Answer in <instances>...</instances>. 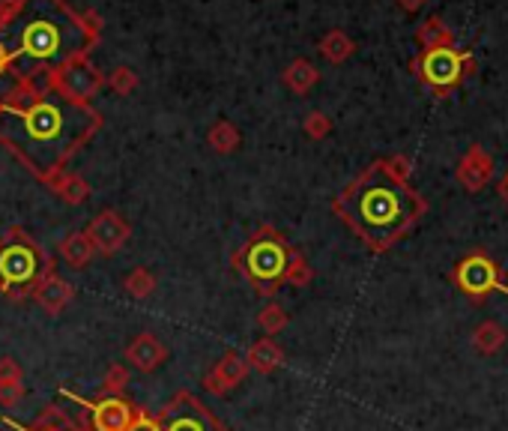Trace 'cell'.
<instances>
[{"instance_id": "6da1fadb", "label": "cell", "mask_w": 508, "mask_h": 431, "mask_svg": "<svg viewBox=\"0 0 508 431\" xmlns=\"http://www.w3.org/2000/svg\"><path fill=\"white\" fill-rule=\"evenodd\" d=\"M99 129L102 114L93 105L72 102L52 87L19 81L0 100V144L45 183L67 171L69 159Z\"/></svg>"}, {"instance_id": "7a4b0ae2", "label": "cell", "mask_w": 508, "mask_h": 431, "mask_svg": "<svg viewBox=\"0 0 508 431\" xmlns=\"http://www.w3.org/2000/svg\"><path fill=\"white\" fill-rule=\"evenodd\" d=\"M99 34V15L78 12L67 0H15L12 15L0 28V45L10 54L12 76L36 84L67 63L90 57Z\"/></svg>"}, {"instance_id": "3957f363", "label": "cell", "mask_w": 508, "mask_h": 431, "mask_svg": "<svg viewBox=\"0 0 508 431\" xmlns=\"http://www.w3.org/2000/svg\"><path fill=\"white\" fill-rule=\"evenodd\" d=\"M335 213L350 225V231L374 251H386L422 219L428 210L419 192L395 177L386 159L365 168L353 183L335 198Z\"/></svg>"}, {"instance_id": "277c9868", "label": "cell", "mask_w": 508, "mask_h": 431, "mask_svg": "<svg viewBox=\"0 0 508 431\" xmlns=\"http://www.w3.org/2000/svg\"><path fill=\"white\" fill-rule=\"evenodd\" d=\"M302 251L290 246L275 227H258L249 240L242 243V249L236 251L234 264L245 279L254 284V291L264 297H273L278 284H288L290 267L297 264Z\"/></svg>"}, {"instance_id": "5b68a950", "label": "cell", "mask_w": 508, "mask_h": 431, "mask_svg": "<svg viewBox=\"0 0 508 431\" xmlns=\"http://www.w3.org/2000/svg\"><path fill=\"white\" fill-rule=\"evenodd\" d=\"M54 273V261L24 227H10L0 237V294L21 303L30 299L39 282Z\"/></svg>"}, {"instance_id": "8992f818", "label": "cell", "mask_w": 508, "mask_h": 431, "mask_svg": "<svg viewBox=\"0 0 508 431\" xmlns=\"http://www.w3.org/2000/svg\"><path fill=\"white\" fill-rule=\"evenodd\" d=\"M470 67H472V57L466 52H457L455 45L425 48V52L416 57V72H419V78L437 93L455 91Z\"/></svg>"}, {"instance_id": "52a82bcc", "label": "cell", "mask_w": 508, "mask_h": 431, "mask_svg": "<svg viewBox=\"0 0 508 431\" xmlns=\"http://www.w3.org/2000/svg\"><path fill=\"white\" fill-rule=\"evenodd\" d=\"M155 422H159V431H231L188 389L171 395V402L155 413Z\"/></svg>"}, {"instance_id": "ba28073f", "label": "cell", "mask_w": 508, "mask_h": 431, "mask_svg": "<svg viewBox=\"0 0 508 431\" xmlns=\"http://www.w3.org/2000/svg\"><path fill=\"white\" fill-rule=\"evenodd\" d=\"M45 87H52L54 93L67 96L72 102L90 105L105 87V76L90 63V57H81V60H72L63 69H57L54 76L45 81Z\"/></svg>"}, {"instance_id": "9c48e42d", "label": "cell", "mask_w": 508, "mask_h": 431, "mask_svg": "<svg viewBox=\"0 0 508 431\" xmlns=\"http://www.w3.org/2000/svg\"><path fill=\"white\" fill-rule=\"evenodd\" d=\"M63 395L72 398L81 408H87L90 431H126L138 411V404L126 402L123 395H105V398H96V402L93 398H81L75 393H69V389H63Z\"/></svg>"}, {"instance_id": "30bf717a", "label": "cell", "mask_w": 508, "mask_h": 431, "mask_svg": "<svg viewBox=\"0 0 508 431\" xmlns=\"http://www.w3.org/2000/svg\"><path fill=\"white\" fill-rule=\"evenodd\" d=\"M452 279H455L457 288L464 291V294H470L475 299L490 294V291H503V294H508V288L503 284V279H499L496 264L490 261L485 251H472L470 258L457 261Z\"/></svg>"}, {"instance_id": "8fae6325", "label": "cell", "mask_w": 508, "mask_h": 431, "mask_svg": "<svg viewBox=\"0 0 508 431\" xmlns=\"http://www.w3.org/2000/svg\"><path fill=\"white\" fill-rule=\"evenodd\" d=\"M84 234L87 240L93 243V251L114 255V251H120L129 243V237H132V225H129L117 210H102L99 216L90 219Z\"/></svg>"}, {"instance_id": "7c38bea8", "label": "cell", "mask_w": 508, "mask_h": 431, "mask_svg": "<svg viewBox=\"0 0 508 431\" xmlns=\"http://www.w3.org/2000/svg\"><path fill=\"white\" fill-rule=\"evenodd\" d=\"M249 371H251L249 363H245V356L240 351H225L218 356V363L203 375V389H210V393L216 395H225L240 387Z\"/></svg>"}, {"instance_id": "4fadbf2b", "label": "cell", "mask_w": 508, "mask_h": 431, "mask_svg": "<svg viewBox=\"0 0 508 431\" xmlns=\"http://www.w3.org/2000/svg\"><path fill=\"white\" fill-rule=\"evenodd\" d=\"M490 177H494V156L481 144H472L457 165V183L466 192H481L490 183Z\"/></svg>"}, {"instance_id": "5bb4252c", "label": "cell", "mask_w": 508, "mask_h": 431, "mask_svg": "<svg viewBox=\"0 0 508 431\" xmlns=\"http://www.w3.org/2000/svg\"><path fill=\"white\" fill-rule=\"evenodd\" d=\"M126 360L129 365H135L138 371H155L159 365H165L168 360V347L162 345V339L155 332H138L126 347Z\"/></svg>"}, {"instance_id": "9a60e30c", "label": "cell", "mask_w": 508, "mask_h": 431, "mask_svg": "<svg viewBox=\"0 0 508 431\" xmlns=\"http://www.w3.org/2000/svg\"><path fill=\"white\" fill-rule=\"evenodd\" d=\"M30 299H36L39 308H43L45 315H60L63 308L75 299V288H72L67 279H60L57 273H52V275H45V279L39 282V288L34 291V297H30Z\"/></svg>"}, {"instance_id": "2e32d148", "label": "cell", "mask_w": 508, "mask_h": 431, "mask_svg": "<svg viewBox=\"0 0 508 431\" xmlns=\"http://www.w3.org/2000/svg\"><path fill=\"white\" fill-rule=\"evenodd\" d=\"M245 363H249V369L260 371V375H269V371H275L284 363V351L278 347V341L273 336H264L249 347Z\"/></svg>"}, {"instance_id": "e0dca14e", "label": "cell", "mask_w": 508, "mask_h": 431, "mask_svg": "<svg viewBox=\"0 0 508 431\" xmlns=\"http://www.w3.org/2000/svg\"><path fill=\"white\" fill-rule=\"evenodd\" d=\"M93 255H96L93 243L87 240L84 231H72L69 237L60 243V258L72 267V270H84Z\"/></svg>"}, {"instance_id": "ac0fdd59", "label": "cell", "mask_w": 508, "mask_h": 431, "mask_svg": "<svg viewBox=\"0 0 508 431\" xmlns=\"http://www.w3.org/2000/svg\"><path fill=\"white\" fill-rule=\"evenodd\" d=\"M321 81V72H317V67L311 60H306V57H297V60L290 63L288 69H284V84L290 87L293 93L306 96L311 87Z\"/></svg>"}, {"instance_id": "d6986e66", "label": "cell", "mask_w": 508, "mask_h": 431, "mask_svg": "<svg viewBox=\"0 0 508 431\" xmlns=\"http://www.w3.org/2000/svg\"><path fill=\"white\" fill-rule=\"evenodd\" d=\"M48 186H52L63 201H69V204H84L90 198V186L84 183V177L72 174V171H60V174L48 180Z\"/></svg>"}, {"instance_id": "ffe728a7", "label": "cell", "mask_w": 508, "mask_h": 431, "mask_svg": "<svg viewBox=\"0 0 508 431\" xmlns=\"http://www.w3.org/2000/svg\"><path fill=\"white\" fill-rule=\"evenodd\" d=\"M416 43L425 48H442V45H455V34L448 30V24L440 19V15H431V19L422 21V28L416 30Z\"/></svg>"}, {"instance_id": "44dd1931", "label": "cell", "mask_w": 508, "mask_h": 431, "mask_svg": "<svg viewBox=\"0 0 508 431\" xmlns=\"http://www.w3.org/2000/svg\"><path fill=\"white\" fill-rule=\"evenodd\" d=\"M353 52H356V43L344 34V30H329V34L321 39V54L329 63H344Z\"/></svg>"}, {"instance_id": "7402d4cb", "label": "cell", "mask_w": 508, "mask_h": 431, "mask_svg": "<svg viewBox=\"0 0 508 431\" xmlns=\"http://www.w3.org/2000/svg\"><path fill=\"white\" fill-rule=\"evenodd\" d=\"M472 345L479 354H494L505 345V330L494 321H485L479 330L472 332Z\"/></svg>"}, {"instance_id": "603a6c76", "label": "cell", "mask_w": 508, "mask_h": 431, "mask_svg": "<svg viewBox=\"0 0 508 431\" xmlns=\"http://www.w3.org/2000/svg\"><path fill=\"white\" fill-rule=\"evenodd\" d=\"M210 148L216 153H234L240 148V129H236L231 120H218V124L210 129Z\"/></svg>"}, {"instance_id": "cb8c5ba5", "label": "cell", "mask_w": 508, "mask_h": 431, "mask_svg": "<svg viewBox=\"0 0 508 431\" xmlns=\"http://www.w3.org/2000/svg\"><path fill=\"white\" fill-rule=\"evenodd\" d=\"M123 288H126L129 297L135 299H147L155 291V275L147 270V267H138V270H132L126 275V282H123Z\"/></svg>"}, {"instance_id": "d4e9b609", "label": "cell", "mask_w": 508, "mask_h": 431, "mask_svg": "<svg viewBox=\"0 0 508 431\" xmlns=\"http://www.w3.org/2000/svg\"><path fill=\"white\" fill-rule=\"evenodd\" d=\"M258 327L264 330L266 336H275V332H282L288 327V312H284L278 303H266L258 315Z\"/></svg>"}, {"instance_id": "484cf974", "label": "cell", "mask_w": 508, "mask_h": 431, "mask_svg": "<svg viewBox=\"0 0 508 431\" xmlns=\"http://www.w3.org/2000/svg\"><path fill=\"white\" fill-rule=\"evenodd\" d=\"M126 384H129V369L123 363H114L111 369L105 371V380H102L105 395H123Z\"/></svg>"}, {"instance_id": "4316f807", "label": "cell", "mask_w": 508, "mask_h": 431, "mask_svg": "<svg viewBox=\"0 0 508 431\" xmlns=\"http://www.w3.org/2000/svg\"><path fill=\"white\" fill-rule=\"evenodd\" d=\"M108 84H111V91L114 93H120V96H129L138 87V76L129 67H117L111 72V78H108Z\"/></svg>"}, {"instance_id": "83f0119b", "label": "cell", "mask_w": 508, "mask_h": 431, "mask_svg": "<svg viewBox=\"0 0 508 431\" xmlns=\"http://www.w3.org/2000/svg\"><path fill=\"white\" fill-rule=\"evenodd\" d=\"M332 132V120L323 111H311L306 117V135L308 138H326Z\"/></svg>"}, {"instance_id": "f1b7e54d", "label": "cell", "mask_w": 508, "mask_h": 431, "mask_svg": "<svg viewBox=\"0 0 508 431\" xmlns=\"http://www.w3.org/2000/svg\"><path fill=\"white\" fill-rule=\"evenodd\" d=\"M19 380H21V365L12 356H4L0 360V384H19Z\"/></svg>"}, {"instance_id": "f546056e", "label": "cell", "mask_w": 508, "mask_h": 431, "mask_svg": "<svg viewBox=\"0 0 508 431\" xmlns=\"http://www.w3.org/2000/svg\"><path fill=\"white\" fill-rule=\"evenodd\" d=\"M126 431H159V422H155V417H150L144 408L135 411V419L129 422Z\"/></svg>"}, {"instance_id": "4dcf8cb0", "label": "cell", "mask_w": 508, "mask_h": 431, "mask_svg": "<svg viewBox=\"0 0 508 431\" xmlns=\"http://www.w3.org/2000/svg\"><path fill=\"white\" fill-rule=\"evenodd\" d=\"M21 393H24L21 380L19 384H0V404H4V408H12V404L21 398Z\"/></svg>"}, {"instance_id": "1f68e13d", "label": "cell", "mask_w": 508, "mask_h": 431, "mask_svg": "<svg viewBox=\"0 0 508 431\" xmlns=\"http://www.w3.org/2000/svg\"><path fill=\"white\" fill-rule=\"evenodd\" d=\"M425 4H428V0H398V6L404 12H419Z\"/></svg>"}, {"instance_id": "d6a6232c", "label": "cell", "mask_w": 508, "mask_h": 431, "mask_svg": "<svg viewBox=\"0 0 508 431\" xmlns=\"http://www.w3.org/2000/svg\"><path fill=\"white\" fill-rule=\"evenodd\" d=\"M12 6H15V0H0V28H4L6 19L12 15Z\"/></svg>"}, {"instance_id": "836d02e7", "label": "cell", "mask_w": 508, "mask_h": 431, "mask_svg": "<svg viewBox=\"0 0 508 431\" xmlns=\"http://www.w3.org/2000/svg\"><path fill=\"white\" fill-rule=\"evenodd\" d=\"M4 72H10V54H6V48L0 45V76H4Z\"/></svg>"}, {"instance_id": "e575fe53", "label": "cell", "mask_w": 508, "mask_h": 431, "mask_svg": "<svg viewBox=\"0 0 508 431\" xmlns=\"http://www.w3.org/2000/svg\"><path fill=\"white\" fill-rule=\"evenodd\" d=\"M496 192H499V198H503V201H508V171L503 174V180H499Z\"/></svg>"}, {"instance_id": "d590c367", "label": "cell", "mask_w": 508, "mask_h": 431, "mask_svg": "<svg viewBox=\"0 0 508 431\" xmlns=\"http://www.w3.org/2000/svg\"><path fill=\"white\" fill-rule=\"evenodd\" d=\"M6 426H10L12 431H39L34 422H30V426H21V422H12V419H6Z\"/></svg>"}]
</instances>
